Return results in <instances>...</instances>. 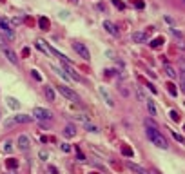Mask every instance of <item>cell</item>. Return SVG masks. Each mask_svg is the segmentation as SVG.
Masks as SVG:
<instances>
[{"label": "cell", "mask_w": 185, "mask_h": 174, "mask_svg": "<svg viewBox=\"0 0 185 174\" xmlns=\"http://www.w3.org/2000/svg\"><path fill=\"white\" fill-rule=\"evenodd\" d=\"M112 4L116 6L118 9H124V7H125V6H124V2H120V0H112Z\"/></svg>", "instance_id": "4dcf8cb0"}, {"label": "cell", "mask_w": 185, "mask_h": 174, "mask_svg": "<svg viewBox=\"0 0 185 174\" xmlns=\"http://www.w3.org/2000/svg\"><path fill=\"white\" fill-rule=\"evenodd\" d=\"M91 174H96V172H91Z\"/></svg>", "instance_id": "60d3db41"}, {"label": "cell", "mask_w": 185, "mask_h": 174, "mask_svg": "<svg viewBox=\"0 0 185 174\" xmlns=\"http://www.w3.org/2000/svg\"><path fill=\"white\" fill-rule=\"evenodd\" d=\"M172 136H174V140H176V142H180V143L183 142V138H181V136H180V134L176 133V130H172Z\"/></svg>", "instance_id": "836d02e7"}, {"label": "cell", "mask_w": 185, "mask_h": 174, "mask_svg": "<svg viewBox=\"0 0 185 174\" xmlns=\"http://www.w3.org/2000/svg\"><path fill=\"white\" fill-rule=\"evenodd\" d=\"M183 2H185V0H183Z\"/></svg>", "instance_id": "b9f144b4"}, {"label": "cell", "mask_w": 185, "mask_h": 174, "mask_svg": "<svg viewBox=\"0 0 185 174\" xmlns=\"http://www.w3.org/2000/svg\"><path fill=\"white\" fill-rule=\"evenodd\" d=\"M64 136H67V138H75V136H76V127H75L73 123H67V125L64 127Z\"/></svg>", "instance_id": "7c38bea8"}, {"label": "cell", "mask_w": 185, "mask_h": 174, "mask_svg": "<svg viewBox=\"0 0 185 174\" xmlns=\"http://www.w3.org/2000/svg\"><path fill=\"white\" fill-rule=\"evenodd\" d=\"M2 149H4V152H11V150H13V143L7 140V142L4 143V147H2Z\"/></svg>", "instance_id": "484cf974"}, {"label": "cell", "mask_w": 185, "mask_h": 174, "mask_svg": "<svg viewBox=\"0 0 185 174\" xmlns=\"http://www.w3.org/2000/svg\"><path fill=\"white\" fill-rule=\"evenodd\" d=\"M58 89V93L64 96V98H67V100H71V102H80V98H78V94L73 91V89H69V87H65V85H58L56 87Z\"/></svg>", "instance_id": "277c9868"}, {"label": "cell", "mask_w": 185, "mask_h": 174, "mask_svg": "<svg viewBox=\"0 0 185 174\" xmlns=\"http://www.w3.org/2000/svg\"><path fill=\"white\" fill-rule=\"evenodd\" d=\"M167 91H169V94H171V96H176V94H178L176 85H174V83H167Z\"/></svg>", "instance_id": "603a6c76"}, {"label": "cell", "mask_w": 185, "mask_h": 174, "mask_svg": "<svg viewBox=\"0 0 185 174\" xmlns=\"http://www.w3.org/2000/svg\"><path fill=\"white\" fill-rule=\"evenodd\" d=\"M33 114H35L36 120H51V116H53V114L47 111V109H42V107H35Z\"/></svg>", "instance_id": "ba28073f"}, {"label": "cell", "mask_w": 185, "mask_h": 174, "mask_svg": "<svg viewBox=\"0 0 185 174\" xmlns=\"http://www.w3.org/2000/svg\"><path fill=\"white\" fill-rule=\"evenodd\" d=\"M127 167H129V169H131V170H132L134 174H149V172H147V170H145L144 167L136 165V163H132V161H129V163H127Z\"/></svg>", "instance_id": "4fadbf2b"}, {"label": "cell", "mask_w": 185, "mask_h": 174, "mask_svg": "<svg viewBox=\"0 0 185 174\" xmlns=\"http://www.w3.org/2000/svg\"><path fill=\"white\" fill-rule=\"evenodd\" d=\"M171 118H172L174 122H180V114H178L176 111H171Z\"/></svg>", "instance_id": "1f68e13d"}, {"label": "cell", "mask_w": 185, "mask_h": 174, "mask_svg": "<svg viewBox=\"0 0 185 174\" xmlns=\"http://www.w3.org/2000/svg\"><path fill=\"white\" fill-rule=\"evenodd\" d=\"M16 143H18V149H20L22 152H27V150L31 149L29 136H26V134H20V136H18V140H16Z\"/></svg>", "instance_id": "52a82bcc"}, {"label": "cell", "mask_w": 185, "mask_h": 174, "mask_svg": "<svg viewBox=\"0 0 185 174\" xmlns=\"http://www.w3.org/2000/svg\"><path fill=\"white\" fill-rule=\"evenodd\" d=\"M60 149H62L64 152H69V150H71V145H69V143H62V145H60Z\"/></svg>", "instance_id": "f1b7e54d"}, {"label": "cell", "mask_w": 185, "mask_h": 174, "mask_svg": "<svg viewBox=\"0 0 185 174\" xmlns=\"http://www.w3.org/2000/svg\"><path fill=\"white\" fill-rule=\"evenodd\" d=\"M161 44H164V38H156V40L151 42V46H152V47H158V46H161Z\"/></svg>", "instance_id": "4316f807"}, {"label": "cell", "mask_w": 185, "mask_h": 174, "mask_svg": "<svg viewBox=\"0 0 185 174\" xmlns=\"http://www.w3.org/2000/svg\"><path fill=\"white\" fill-rule=\"evenodd\" d=\"M6 167H7V169H16V167H18V161L13 160V158H9V160H6Z\"/></svg>", "instance_id": "7402d4cb"}, {"label": "cell", "mask_w": 185, "mask_h": 174, "mask_svg": "<svg viewBox=\"0 0 185 174\" xmlns=\"http://www.w3.org/2000/svg\"><path fill=\"white\" fill-rule=\"evenodd\" d=\"M31 74H33V78H35V80H38V82L42 80V76L38 74V71H35V69H33V71H31Z\"/></svg>", "instance_id": "e575fe53"}, {"label": "cell", "mask_w": 185, "mask_h": 174, "mask_svg": "<svg viewBox=\"0 0 185 174\" xmlns=\"http://www.w3.org/2000/svg\"><path fill=\"white\" fill-rule=\"evenodd\" d=\"M132 42H136V44H144L145 40H147V33L145 31H136V33H132Z\"/></svg>", "instance_id": "30bf717a"}, {"label": "cell", "mask_w": 185, "mask_h": 174, "mask_svg": "<svg viewBox=\"0 0 185 174\" xmlns=\"http://www.w3.org/2000/svg\"><path fill=\"white\" fill-rule=\"evenodd\" d=\"M178 65H180V73H185V58H181Z\"/></svg>", "instance_id": "f546056e"}, {"label": "cell", "mask_w": 185, "mask_h": 174, "mask_svg": "<svg viewBox=\"0 0 185 174\" xmlns=\"http://www.w3.org/2000/svg\"><path fill=\"white\" fill-rule=\"evenodd\" d=\"M29 122H33V116H29V114L11 116V118L6 120V129H11V127H15V125H20V123H29Z\"/></svg>", "instance_id": "7a4b0ae2"}, {"label": "cell", "mask_w": 185, "mask_h": 174, "mask_svg": "<svg viewBox=\"0 0 185 174\" xmlns=\"http://www.w3.org/2000/svg\"><path fill=\"white\" fill-rule=\"evenodd\" d=\"M122 154H124V156H127V158H132V156H134V152H132V149H131V147L122 145Z\"/></svg>", "instance_id": "d6986e66"}, {"label": "cell", "mask_w": 185, "mask_h": 174, "mask_svg": "<svg viewBox=\"0 0 185 174\" xmlns=\"http://www.w3.org/2000/svg\"><path fill=\"white\" fill-rule=\"evenodd\" d=\"M104 29L109 33V35H112V36H118L120 35V31H118V27L112 24V22H109V20H105L104 22Z\"/></svg>", "instance_id": "9c48e42d"}, {"label": "cell", "mask_w": 185, "mask_h": 174, "mask_svg": "<svg viewBox=\"0 0 185 174\" xmlns=\"http://www.w3.org/2000/svg\"><path fill=\"white\" fill-rule=\"evenodd\" d=\"M38 24H40V29H42V31H47V29H49V20L45 18V16H42V18L38 20Z\"/></svg>", "instance_id": "e0dca14e"}, {"label": "cell", "mask_w": 185, "mask_h": 174, "mask_svg": "<svg viewBox=\"0 0 185 174\" xmlns=\"http://www.w3.org/2000/svg\"><path fill=\"white\" fill-rule=\"evenodd\" d=\"M36 47L40 49V51H44L45 55H47V56H51V47L47 46V44H45L44 40H36Z\"/></svg>", "instance_id": "5bb4252c"}, {"label": "cell", "mask_w": 185, "mask_h": 174, "mask_svg": "<svg viewBox=\"0 0 185 174\" xmlns=\"http://www.w3.org/2000/svg\"><path fill=\"white\" fill-rule=\"evenodd\" d=\"M49 174H60V172H58V169L55 165H49Z\"/></svg>", "instance_id": "d590c367"}, {"label": "cell", "mask_w": 185, "mask_h": 174, "mask_svg": "<svg viewBox=\"0 0 185 174\" xmlns=\"http://www.w3.org/2000/svg\"><path fill=\"white\" fill-rule=\"evenodd\" d=\"M183 129H185V127H183Z\"/></svg>", "instance_id": "7bdbcfd3"}, {"label": "cell", "mask_w": 185, "mask_h": 174, "mask_svg": "<svg viewBox=\"0 0 185 174\" xmlns=\"http://www.w3.org/2000/svg\"><path fill=\"white\" fill-rule=\"evenodd\" d=\"M44 93H45V98H47L49 102H55V91L51 89V87H45Z\"/></svg>", "instance_id": "ffe728a7"}, {"label": "cell", "mask_w": 185, "mask_h": 174, "mask_svg": "<svg viewBox=\"0 0 185 174\" xmlns=\"http://www.w3.org/2000/svg\"><path fill=\"white\" fill-rule=\"evenodd\" d=\"M98 91H100V96L105 100V103L109 105V107H114V102H112V98H111V94L105 91V87H98Z\"/></svg>", "instance_id": "8fae6325"}, {"label": "cell", "mask_w": 185, "mask_h": 174, "mask_svg": "<svg viewBox=\"0 0 185 174\" xmlns=\"http://www.w3.org/2000/svg\"><path fill=\"white\" fill-rule=\"evenodd\" d=\"M147 138L151 140L152 145H156V147H160V149H167V140H165V136L161 134L156 127H147Z\"/></svg>", "instance_id": "6da1fadb"}, {"label": "cell", "mask_w": 185, "mask_h": 174, "mask_svg": "<svg viewBox=\"0 0 185 174\" xmlns=\"http://www.w3.org/2000/svg\"><path fill=\"white\" fill-rule=\"evenodd\" d=\"M6 102H7V105H9L11 109H18V107H20V103H18V100H15V98H7Z\"/></svg>", "instance_id": "44dd1931"}, {"label": "cell", "mask_w": 185, "mask_h": 174, "mask_svg": "<svg viewBox=\"0 0 185 174\" xmlns=\"http://www.w3.org/2000/svg\"><path fill=\"white\" fill-rule=\"evenodd\" d=\"M73 120H75V122H78V123H82V125H87V123H89V116H85V114L73 116Z\"/></svg>", "instance_id": "2e32d148"}, {"label": "cell", "mask_w": 185, "mask_h": 174, "mask_svg": "<svg viewBox=\"0 0 185 174\" xmlns=\"http://www.w3.org/2000/svg\"><path fill=\"white\" fill-rule=\"evenodd\" d=\"M85 129L89 130V133H95V130H96V127H95V125H91V123H87V125H85Z\"/></svg>", "instance_id": "8d00e7d4"}, {"label": "cell", "mask_w": 185, "mask_h": 174, "mask_svg": "<svg viewBox=\"0 0 185 174\" xmlns=\"http://www.w3.org/2000/svg\"><path fill=\"white\" fill-rule=\"evenodd\" d=\"M132 6H134L136 9H144V7H145L144 0H132Z\"/></svg>", "instance_id": "d4e9b609"}, {"label": "cell", "mask_w": 185, "mask_h": 174, "mask_svg": "<svg viewBox=\"0 0 185 174\" xmlns=\"http://www.w3.org/2000/svg\"><path fill=\"white\" fill-rule=\"evenodd\" d=\"M76 158H78L80 161H85V158H84V154H82V150H80V149H76Z\"/></svg>", "instance_id": "d6a6232c"}, {"label": "cell", "mask_w": 185, "mask_h": 174, "mask_svg": "<svg viewBox=\"0 0 185 174\" xmlns=\"http://www.w3.org/2000/svg\"><path fill=\"white\" fill-rule=\"evenodd\" d=\"M73 49L78 53V56H80V58H84V60H89V58H91V55H89V49L84 46V44H80V42H75V44H73Z\"/></svg>", "instance_id": "8992f818"}, {"label": "cell", "mask_w": 185, "mask_h": 174, "mask_svg": "<svg viewBox=\"0 0 185 174\" xmlns=\"http://www.w3.org/2000/svg\"><path fill=\"white\" fill-rule=\"evenodd\" d=\"M176 46H178L181 51H185V40H183V38H181V40H176Z\"/></svg>", "instance_id": "83f0119b"}, {"label": "cell", "mask_w": 185, "mask_h": 174, "mask_svg": "<svg viewBox=\"0 0 185 174\" xmlns=\"http://www.w3.org/2000/svg\"><path fill=\"white\" fill-rule=\"evenodd\" d=\"M145 105H147V109H149V113H151L152 116H156V114H158V111H156V105H154V102L147 100V102H145Z\"/></svg>", "instance_id": "ac0fdd59"}, {"label": "cell", "mask_w": 185, "mask_h": 174, "mask_svg": "<svg viewBox=\"0 0 185 174\" xmlns=\"http://www.w3.org/2000/svg\"><path fill=\"white\" fill-rule=\"evenodd\" d=\"M164 69H165V74L171 78V80H174L178 74H176V71H174V67H171V65L169 63H164Z\"/></svg>", "instance_id": "9a60e30c"}, {"label": "cell", "mask_w": 185, "mask_h": 174, "mask_svg": "<svg viewBox=\"0 0 185 174\" xmlns=\"http://www.w3.org/2000/svg\"><path fill=\"white\" fill-rule=\"evenodd\" d=\"M40 158L45 160V158H47V152H45V150H40Z\"/></svg>", "instance_id": "74e56055"}, {"label": "cell", "mask_w": 185, "mask_h": 174, "mask_svg": "<svg viewBox=\"0 0 185 174\" xmlns=\"http://www.w3.org/2000/svg\"><path fill=\"white\" fill-rule=\"evenodd\" d=\"M136 94H138V98H140L142 102H147V96H145V93L140 89V87H136Z\"/></svg>", "instance_id": "cb8c5ba5"}, {"label": "cell", "mask_w": 185, "mask_h": 174, "mask_svg": "<svg viewBox=\"0 0 185 174\" xmlns=\"http://www.w3.org/2000/svg\"><path fill=\"white\" fill-rule=\"evenodd\" d=\"M149 174H160V172H158V170H151Z\"/></svg>", "instance_id": "ab89813d"}, {"label": "cell", "mask_w": 185, "mask_h": 174, "mask_svg": "<svg viewBox=\"0 0 185 174\" xmlns=\"http://www.w3.org/2000/svg\"><path fill=\"white\" fill-rule=\"evenodd\" d=\"M0 31H2L6 35V38L11 40V42L16 38V35H15V31H13V27L9 24V20H6V18H0Z\"/></svg>", "instance_id": "3957f363"}, {"label": "cell", "mask_w": 185, "mask_h": 174, "mask_svg": "<svg viewBox=\"0 0 185 174\" xmlns=\"http://www.w3.org/2000/svg\"><path fill=\"white\" fill-rule=\"evenodd\" d=\"M0 47H2V51H4V55H6V58L13 63V65H16L18 63V56H16V53L11 49V47H6V44H4V40L0 38Z\"/></svg>", "instance_id": "5b68a950"}, {"label": "cell", "mask_w": 185, "mask_h": 174, "mask_svg": "<svg viewBox=\"0 0 185 174\" xmlns=\"http://www.w3.org/2000/svg\"><path fill=\"white\" fill-rule=\"evenodd\" d=\"M180 85H181V91L185 93V80H181V82H180Z\"/></svg>", "instance_id": "f35d334b"}]
</instances>
